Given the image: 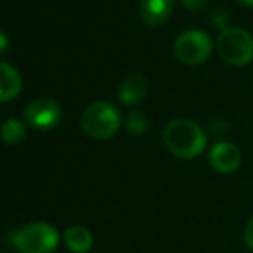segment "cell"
Returning a JSON list of instances; mask_svg holds the SVG:
<instances>
[{
	"instance_id": "obj_16",
	"label": "cell",
	"mask_w": 253,
	"mask_h": 253,
	"mask_svg": "<svg viewBox=\"0 0 253 253\" xmlns=\"http://www.w3.org/2000/svg\"><path fill=\"white\" fill-rule=\"evenodd\" d=\"M181 2H183V5L193 14L202 12L207 7V0H181Z\"/></svg>"
},
{
	"instance_id": "obj_14",
	"label": "cell",
	"mask_w": 253,
	"mask_h": 253,
	"mask_svg": "<svg viewBox=\"0 0 253 253\" xmlns=\"http://www.w3.org/2000/svg\"><path fill=\"white\" fill-rule=\"evenodd\" d=\"M210 23H212L213 28H217V30H220V33L222 31H226L229 26V21H231V16L227 14V10L224 9H213L212 12H210Z\"/></svg>"
},
{
	"instance_id": "obj_2",
	"label": "cell",
	"mask_w": 253,
	"mask_h": 253,
	"mask_svg": "<svg viewBox=\"0 0 253 253\" xmlns=\"http://www.w3.org/2000/svg\"><path fill=\"white\" fill-rule=\"evenodd\" d=\"M121 126L119 110L109 102H91L81 114V127L91 138L107 140L117 133Z\"/></svg>"
},
{
	"instance_id": "obj_12",
	"label": "cell",
	"mask_w": 253,
	"mask_h": 253,
	"mask_svg": "<svg viewBox=\"0 0 253 253\" xmlns=\"http://www.w3.org/2000/svg\"><path fill=\"white\" fill-rule=\"evenodd\" d=\"M24 126L17 119H7L0 127V136L7 145H16L24 138Z\"/></svg>"
},
{
	"instance_id": "obj_3",
	"label": "cell",
	"mask_w": 253,
	"mask_h": 253,
	"mask_svg": "<svg viewBox=\"0 0 253 253\" xmlns=\"http://www.w3.org/2000/svg\"><path fill=\"white\" fill-rule=\"evenodd\" d=\"M10 245L19 253H52L59 245V234L50 224L33 222L14 231Z\"/></svg>"
},
{
	"instance_id": "obj_7",
	"label": "cell",
	"mask_w": 253,
	"mask_h": 253,
	"mask_svg": "<svg viewBox=\"0 0 253 253\" xmlns=\"http://www.w3.org/2000/svg\"><path fill=\"white\" fill-rule=\"evenodd\" d=\"M209 164L219 174H233L241 166V152L231 141H219L210 148Z\"/></svg>"
},
{
	"instance_id": "obj_8",
	"label": "cell",
	"mask_w": 253,
	"mask_h": 253,
	"mask_svg": "<svg viewBox=\"0 0 253 253\" xmlns=\"http://www.w3.org/2000/svg\"><path fill=\"white\" fill-rule=\"evenodd\" d=\"M176 0H141L140 14L147 26H160L170 17Z\"/></svg>"
},
{
	"instance_id": "obj_13",
	"label": "cell",
	"mask_w": 253,
	"mask_h": 253,
	"mask_svg": "<svg viewBox=\"0 0 253 253\" xmlns=\"http://www.w3.org/2000/svg\"><path fill=\"white\" fill-rule=\"evenodd\" d=\"M126 129L133 136H141L148 129V117L140 110H133L126 117Z\"/></svg>"
},
{
	"instance_id": "obj_5",
	"label": "cell",
	"mask_w": 253,
	"mask_h": 253,
	"mask_svg": "<svg viewBox=\"0 0 253 253\" xmlns=\"http://www.w3.org/2000/svg\"><path fill=\"white\" fill-rule=\"evenodd\" d=\"M213 48L212 38L202 30H188L174 42V53L177 60L186 66H198L210 57Z\"/></svg>"
},
{
	"instance_id": "obj_6",
	"label": "cell",
	"mask_w": 253,
	"mask_h": 253,
	"mask_svg": "<svg viewBox=\"0 0 253 253\" xmlns=\"http://www.w3.org/2000/svg\"><path fill=\"white\" fill-rule=\"evenodd\" d=\"M62 112L52 98H35L24 109V119L37 129H52L59 124Z\"/></svg>"
},
{
	"instance_id": "obj_17",
	"label": "cell",
	"mask_w": 253,
	"mask_h": 253,
	"mask_svg": "<svg viewBox=\"0 0 253 253\" xmlns=\"http://www.w3.org/2000/svg\"><path fill=\"white\" fill-rule=\"evenodd\" d=\"M245 243H247V247L253 252V219L247 224V227H245Z\"/></svg>"
},
{
	"instance_id": "obj_4",
	"label": "cell",
	"mask_w": 253,
	"mask_h": 253,
	"mask_svg": "<svg viewBox=\"0 0 253 253\" xmlns=\"http://www.w3.org/2000/svg\"><path fill=\"white\" fill-rule=\"evenodd\" d=\"M217 50L229 66H247L253 59V37L243 28L231 26L219 35Z\"/></svg>"
},
{
	"instance_id": "obj_18",
	"label": "cell",
	"mask_w": 253,
	"mask_h": 253,
	"mask_svg": "<svg viewBox=\"0 0 253 253\" xmlns=\"http://www.w3.org/2000/svg\"><path fill=\"white\" fill-rule=\"evenodd\" d=\"M7 43H9V42H7V37H5V33H3V31L0 30V52H2V50H5Z\"/></svg>"
},
{
	"instance_id": "obj_10",
	"label": "cell",
	"mask_w": 253,
	"mask_h": 253,
	"mask_svg": "<svg viewBox=\"0 0 253 253\" xmlns=\"http://www.w3.org/2000/svg\"><path fill=\"white\" fill-rule=\"evenodd\" d=\"M23 80L19 71L9 62L0 60V100H10L21 91Z\"/></svg>"
},
{
	"instance_id": "obj_1",
	"label": "cell",
	"mask_w": 253,
	"mask_h": 253,
	"mask_svg": "<svg viewBox=\"0 0 253 253\" xmlns=\"http://www.w3.org/2000/svg\"><path fill=\"white\" fill-rule=\"evenodd\" d=\"M164 143L174 157L191 160L207 148V133L190 119H172L164 127Z\"/></svg>"
},
{
	"instance_id": "obj_9",
	"label": "cell",
	"mask_w": 253,
	"mask_h": 253,
	"mask_svg": "<svg viewBox=\"0 0 253 253\" xmlns=\"http://www.w3.org/2000/svg\"><path fill=\"white\" fill-rule=\"evenodd\" d=\"M148 90L147 80L143 74L140 73H131L123 80L119 86V98L126 105H136L145 98Z\"/></svg>"
},
{
	"instance_id": "obj_11",
	"label": "cell",
	"mask_w": 253,
	"mask_h": 253,
	"mask_svg": "<svg viewBox=\"0 0 253 253\" xmlns=\"http://www.w3.org/2000/svg\"><path fill=\"white\" fill-rule=\"evenodd\" d=\"M64 240L73 253H88L93 247V234L83 226H71L64 234Z\"/></svg>"
},
{
	"instance_id": "obj_19",
	"label": "cell",
	"mask_w": 253,
	"mask_h": 253,
	"mask_svg": "<svg viewBox=\"0 0 253 253\" xmlns=\"http://www.w3.org/2000/svg\"><path fill=\"white\" fill-rule=\"evenodd\" d=\"M236 2L245 7H253V0H236Z\"/></svg>"
},
{
	"instance_id": "obj_15",
	"label": "cell",
	"mask_w": 253,
	"mask_h": 253,
	"mask_svg": "<svg viewBox=\"0 0 253 253\" xmlns=\"http://www.w3.org/2000/svg\"><path fill=\"white\" fill-rule=\"evenodd\" d=\"M209 129H210V133H212L213 136H222V134L227 131L226 119H222V117H215V119H212V121H210V124H209Z\"/></svg>"
}]
</instances>
